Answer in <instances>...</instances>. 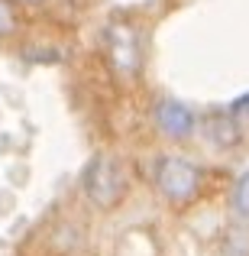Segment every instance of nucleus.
<instances>
[{
  "instance_id": "obj_1",
  "label": "nucleus",
  "mask_w": 249,
  "mask_h": 256,
  "mask_svg": "<svg viewBox=\"0 0 249 256\" xmlns=\"http://www.w3.org/2000/svg\"><path fill=\"white\" fill-rule=\"evenodd\" d=\"M81 185H84V194L94 208H100V211H117V208L123 204L126 192H130V175H126V166L120 162L117 156L100 152V156H94L91 162H87Z\"/></svg>"
},
{
  "instance_id": "obj_2",
  "label": "nucleus",
  "mask_w": 249,
  "mask_h": 256,
  "mask_svg": "<svg viewBox=\"0 0 249 256\" xmlns=\"http://www.w3.org/2000/svg\"><path fill=\"white\" fill-rule=\"evenodd\" d=\"M156 185L172 204H188L201 192V169L185 156H165L156 169Z\"/></svg>"
},
{
  "instance_id": "obj_3",
  "label": "nucleus",
  "mask_w": 249,
  "mask_h": 256,
  "mask_svg": "<svg viewBox=\"0 0 249 256\" xmlns=\"http://www.w3.org/2000/svg\"><path fill=\"white\" fill-rule=\"evenodd\" d=\"M152 120H156L159 133H162L165 140H188L194 130H198V117H194L181 100H175V98L156 100V107H152Z\"/></svg>"
},
{
  "instance_id": "obj_4",
  "label": "nucleus",
  "mask_w": 249,
  "mask_h": 256,
  "mask_svg": "<svg viewBox=\"0 0 249 256\" xmlns=\"http://www.w3.org/2000/svg\"><path fill=\"white\" fill-rule=\"evenodd\" d=\"M204 136H207V143L217 146V150H230V146L240 143L243 133H240L237 117L227 110V114H211V117L204 120Z\"/></svg>"
},
{
  "instance_id": "obj_5",
  "label": "nucleus",
  "mask_w": 249,
  "mask_h": 256,
  "mask_svg": "<svg viewBox=\"0 0 249 256\" xmlns=\"http://www.w3.org/2000/svg\"><path fill=\"white\" fill-rule=\"evenodd\" d=\"M230 211L237 220H249V172H243L237 178V185H233L230 192Z\"/></svg>"
},
{
  "instance_id": "obj_6",
  "label": "nucleus",
  "mask_w": 249,
  "mask_h": 256,
  "mask_svg": "<svg viewBox=\"0 0 249 256\" xmlns=\"http://www.w3.org/2000/svg\"><path fill=\"white\" fill-rule=\"evenodd\" d=\"M16 32V10L13 0H0V36H13Z\"/></svg>"
},
{
  "instance_id": "obj_7",
  "label": "nucleus",
  "mask_w": 249,
  "mask_h": 256,
  "mask_svg": "<svg viewBox=\"0 0 249 256\" xmlns=\"http://www.w3.org/2000/svg\"><path fill=\"white\" fill-rule=\"evenodd\" d=\"M230 114H233V117H249V91L240 94V98L230 104Z\"/></svg>"
},
{
  "instance_id": "obj_8",
  "label": "nucleus",
  "mask_w": 249,
  "mask_h": 256,
  "mask_svg": "<svg viewBox=\"0 0 249 256\" xmlns=\"http://www.w3.org/2000/svg\"><path fill=\"white\" fill-rule=\"evenodd\" d=\"M16 4H23V6H42L45 0H16Z\"/></svg>"
}]
</instances>
